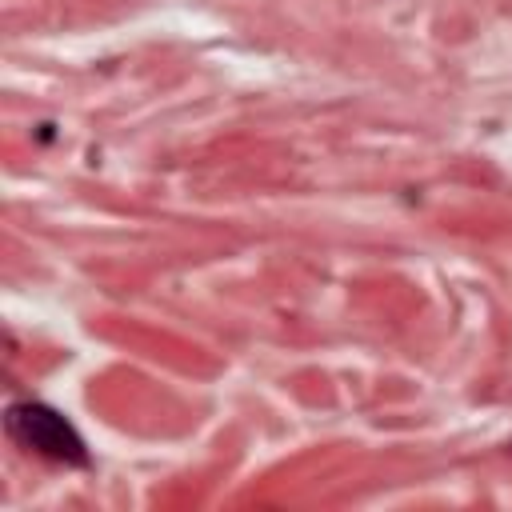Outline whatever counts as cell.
<instances>
[{"mask_svg": "<svg viewBox=\"0 0 512 512\" xmlns=\"http://www.w3.org/2000/svg\"><path fill=\"white\" fill-rule=\"evenodd\" d=\"M8 432L24 448H32V452H40V456H48L56 464H88V448H84L80 432L56 408H48L40 400L12 404L8 408Z\"/></svg>", "mask_w": 512, "mask_h": 512, "instance_id": "1", "label": "cell"}]
</instances>
